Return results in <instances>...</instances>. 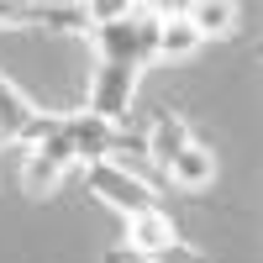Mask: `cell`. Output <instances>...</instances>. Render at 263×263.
I'll use <instances>...</instances> for the list:
<instances>
[{"label":"cell","mask_w":263,"mask_h":263,"mask_svg":"<svg viewBox=\"0 0 263 263\" xmlns=\"http://www.w3.org/2000/svg\"><path fill=\"white\" fill-rule=\"evenodd\" d=\"M79 168V153H74V142H69V132H63V116H48V132L32 142V153H27V168H21V184H27V195H53L69 174Z\"/></svg>","instance_id":"1"},{"label":"cell","mask_w":263,"mask_h":263,"mask_svg":"<svg viewBox=\"0 0 263 263\" xmlns=\"http://www.w3.org/2000/svg\"><path fill=\"white\" fill-rule=\"evenodd\" d=\"M84 190L95 195L100 205H111L121 221H132V216H142V211H158V200H153V190L142 174H132L126 163H90L84 168Z\"/></svg>","instance_id":"2"},{"label":"cell","mask_w":263,"mask_h":263,"mask_svg":"<svg viewBox=\"0 0 263 263\" xmlns=\"http://www.w3.org/2000/svg\"><path fill=\"white\" fill-rule=\"evenodd\" d=\"M137 74L142 69H121V63H95L90 74V95H84V111L121 126L126 111H132V90H137Z\"/></svg>","instance_id":"3"},{"label":"cell","mask_w":263,"mask_h":263,"mask_svg":"<svg viewBox=\"0 0 263 263\" xmlns=\"http://www.w3.org/2000/svg\"><path fill=\"white\" fill-rule=\"evenodd\" d=\"M168 248H179V227H174V216L158 205V211H142V216H132L126 221V258H153V253H168Z\"/></svg>","instance_id":"4"},{"label":"cell","mask_w":263,"mask_h":263,"mask_svg":"<svg viewBox=\"0 0 263 263\" xmlns=\"http://www.w3.org/2000/svg\"><path fill=\"white\" fill-rule=\"evenodd\" d=\"M37 121H42V111L16 90L6 74H0V147H11V142H32V137H37Z\"/></svg>","instance_id":"5"},{"label":"cell","mask_w":263,"mask_h":263,"mask_svg":"<svg viewBox=\"0 0 263 263\" xmlns=\"http://www.w3.org/2000/svg\"><path fill=\"white\" fill-rule=\"evenodd\" d=\"M163 179H174L184 195H205V190H211V179H216V158H211V147L190 137V142L179 147V158L163 168Z\"/></svg>","instance_id":"6"},{"label":"cell","mask_w":263,"mask_h":263,"mask_svg":"<svg viewBox=\"0 0 263 263\" xmlns=\"http://www.w3.org/2000/svg\"><path fill=\"white\" fill-rule=\"evenodd\" d=\"M200 42H205V37L190 27L184 11H163V27H158V58H153V63H184V58L200 53Z\"/></svg>","instance_id":"7"},{"label":"cell","mask_w":263,"mask_h":263,"mask_svg":"<svg viewBox=\"0 0 263 263\" xmlns=\"http://www.w3.org/2000/svg\"><path fill=\"white\" fill-rule=\"evenodd\" d=\"M184 142H190V126H184L179 116H158V121H153V132H147V163L163 174L174 158H179Z\"/></svg>","instance_id":"8"},{"label":"cell","mask_w":263,"mask_h":263,"mask_svg":"<svg viewBox=\"0 0 263 263\" xmlns=\"http://www.w3.org/2000/svg\"><path fill=\"white\" fill-rule=\"evenodd\" d=\"M184 16H190V27L200 37L237 32V6H232V0H195V6H184Z\"/></svg>","instance_id":"9"},{"label":"cell","mask_w":263,"mask_h":263,"mask_svg":"<svg viewBox=\"0 0 263 263\" xmlns=\"http://www.w3.org/2000/svg\"><path fill=\"white\" fill-rule=\"evenodd\" d=\"M105 263H211V258L179 242V248H168V253H153V258H126V253H111V258H105Z\"/></svg>","instance_id":"10"}]
</instances>
